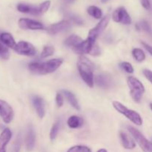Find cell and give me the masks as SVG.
<instances>
[{
    "label": "cell",
    "mask_w": 152,
    "mask_h": 152,
    "mask_svg": "<svg viewBox=\"0 0 152 152\" xmlns=\"http://www.w3.org/2000/svg\"><path fill=\"white\" fill-rule=\"evenodd\" d=\"M77 68L80 77L87 86L90 88L94 87V65L93 62L88 59L84 55L80 56L77 62Z\"/></svg>",
    "instance_id": "cell-1"
},
{
    "label": "cell",
    "mask_w": 152,
    "mask_h": 152,
    "mask_svg": "<svg viewBox=\"0 0 152 152\" xmlns=\"http://www.w3.org/2000/svg\"><path fill=\"white\" fill-rule=\"evenodd\" d=\"M62 62V59H53L42 63L34 62L28 65V69L33 74L45 75L54 72L61 66Z\"/></svg>",
    "instance_id": "cell-2"
},
{
    "label": "cell",
    "mask_w": 152,
    "mask_h": 152,
    "mask_svg": "<svg viewBox=\"0 0 152 152\" xmlns=\"http://www.w3.org/2000/svg\"><path fill=\"white\" fill-rule=\"evenodd\" d=\"M127 83L130 88V95L132 99L137 103L140 102L142 94L145 92V87L143 85L134 77H129L127 79Z\"/></svg>",
    "instance_id": "cell-3"
},
{
    "label": "cell",
    "mask_w": 152,
    "mask_h": 152,
    "mask_svg": "<svg viewBox=\"0 0 152 152\" xmlns=\"http://www.w3.org/2000/svg\"><path fill=\"white\" fill-rule=\"evenodd\" d=\"M113 106L119 113L127 117L130 121L136 124L137 126H141L142 124V117L135 111L129 109L127 107L125 106L124 105H123L120 102H117V101L113 102Z\"/></svg>",
    "instance_id": "cell-4"
},
{
    "label": "cell",
    "mask_w": 152,
    "mask_h": 152,
    "mask_svg": "<svg viewBox=\"0 0 152 152\" xmlns=\"http://www.w3.org/2000/svg\"><path fill=\"white\" fill-rule=\"evenodd\" d=\"M127 129L144 152H152V142L146 139L139 130L133 126H127Z\"/></svg>",
    "instance_id": "cell-5"
},
{
    "label": "cell",
    "mask_w": 152,
    "mask_h": 152,
    "mask_svg": "<svg viewBox=\"0 0 152 152\" xmlns=\"http://www.w3.org/2000/svg\"><path fill=\"white\" fill-rule=\"evenodd\" d=\"M109 15H106L105 16H104V17L101 19L100 22H99L94 28H92V29L89 31L88 39H89L91 40V41L96 42V39L98 38V37L103 32L104 30L106 28L108 23H109Z\"/></svg>",
    "instance_id": "cell-6"
},
{
    "label": "cell",
    "mask_w": 152,
    "mask_h": 152,
    "mask_svg": "<svg viewBox=\"0 0 152 152\" xmlns=\"http://www.w3.org/2000/svg\"><path fill=\"white\" fill-rule=\"evenodd\" d=\"M13 50L17 53L23 56H34L37 54L35 47L31 43L26 41H20L16 45Z\"/></svg>",
    "instance_id": "cell-7"
},
{
    "label": "cell",
    "mask_w": 152,
    "mask_h": 152,
    "mask_svg": "<svg viewBox=\"0 0 152 152\" xmlns=\"http://www.w3.org/2000/svg\"><path fill=\"white\" fill-rule=\"evenodd\" d=\"M112 19L115 22L123 24V25H130L132 23L130 15L123 7H118L114 10L112 14Z\"/></svg>",
    "instance_id": "cell-8"
},
{
    "label": "cell",
    "mask_w": 152,
    "mask_h": 152,
    "mask_svg": "<svg viewBox=\"0 0 152 152\" xmlns=\"http://www.w3.org/2000/svg\"><path fill=\"white\" fill-rule=\"evenodd\" d=\"M0 117L4 123H10L14 117V112L12 107L5 101L0 99Z\"/></svg>",
    "instance_id": "cell-9"
},
{
    "label": "cell",
    "mask_w": 152,
    "mask_h": 152,
    "mask_svg": "<svg viewBox=\"0 0 152 152\" xmlns=\"http://www.w3.org/2000/svg\"><path fill=\"white\" fill-rule=\"evenodd\" d=\"M19 28L23 30H42L44 25L38 21L27 18H22L18 22Z\"/></svg>",
    "instance_id": "cell-10"
},
{
    "label": "cell",
    "mask_w": 152,
    "mask_h": 152,
    "mask_svg": "<svg viewBox=\"0 0 152 152\" xmlns=\"http://www.w3.org/2000/svg\"><path fill=\"white\" fill-rule=\"evenodd\" d=\"M70 28H71V22L68 20H62L50 25L47 28V32L51 35H55L59 33L68 31Z\"/></svg>",
    "instance_id": "cell-11"
},
{
    "label": "cell",
    "mask_w": 152,
    "mask_h": 152,
    "mask_svg": "<svg viewBox=\"0 0 152 152\" xmlns=\"http://www.w3.org/2000/svg\"><path fill=\"white\" fill-rule=\"evenodd\" d=\"M95 43L96 42H94L91 41V40L87 38L86 40H84L82 42H80V44L76 45L75 47L73 48V50L76 53L81 55V56L86 54V53H89L90 54L92 48H93L94 45Z\"/></svg>",
    "instance_id": "cell-12"
},
{
    "label": "cell",
    "mask_w": 152,
    "mask_h": 152,
    "mask_svg": "<svg viewBox=\"0 0 152 152\" xmlns=\"http://www.w3.org/2000/svg\"><path fill=\"white\" fill-rule=\"evenodd\" d=\"M16 8L21 13H28V14L35 15V16L43 14L42 12L40 4L38 6H35L33 5V4H25V3H19V4H17Z\"/></svg>",
    "instance_id": "cell-13"
},
{
    "label": "cell",
    "mask_w": 152,
    "mask_h": 152,
    "mask_svg": "<svg viewBox=\"0 0 152 152\" xmlns=\"http://www.w3.org/2000/svg\"><path fill=\"white\" fill-rule=\"evenodd\" d=\"M95 83L99 87L103 88H108L112 86V79L108 74H99L95 78Z\"/></svg>",
    "instance_id": "cell-14"
},
{
    "label": "cell",
    "mask_w": 152,
    "mask_h": 152,
    "mask_svg": "<svg viewBox=\"0 0 152 152\" xmlns=\"http://www.w3.org/2000/svg\"><path fill=\"white\" fill-rule=\"evenodd\" d=\"M32 102L39 118H43L45 114V102L42 98L38 96H34L32 98Z\"/></svg>",
    "instance_id": "cell-15"
},
{
    "label": "cell",
    "mask_w": 152,
    "mask_h": 152,
    "mask_svg": "<svg viewBox=\"0 0 152 152\" xmlns=\"http://www.w3.org/2000/svg\"><path fill=\"white\" fill-rule=\"evenodd\" d=\"M120 138L123 146L126 149H134L136 147V143L134 140L125 132L120 131Z\"/></svg>",
    "instance_id": "cell-16"
},
{
    "label": "cell",
    "mask_w": 152,
    "mask_h": 152,
    "mask_svg": "<svg viewBox=\"0 0 152 152\" xmlns=\"http://www.w3.org/2000/svg\"><path fill=\"white\" fill-rule=\"evenodd\" d=\"M12 133L9 129H4L0 134V152H6V146L11 139Z\"/></svg>",
    "instance_id": "cell-17"
},
{
    "label": "cell",
    "mask_w": 152,
    "mask_h": 152,
    "mask_svg": "<svg viewBox=\"0 0 152 152\" xmlns=\"http://www.w3.org/2000/svg\"><path fill=\"white\" fill-rule=\"evenodd\" d=\"M36 137L34 133V129L32 126H30L28 127V133L26 135V139H25V144H26V148L28 151H31L34 149V145H35Z\"/></svg>",
    "instance_id": "cell-18"
},
{
    "label": "cell",
    "mask_w": 152,
    "mask_h": 152,
    "mask_svg": "<svg viewBox=\"0 0 152 152\" xmlns=\"http://www.w3.org/2000/svg\"><path fill=\"white\" fill-rule=\"evenodd\" d=\"M0 41L5 46L13 49L16 45L14 38L10 33H2L0 34Z\"/></svg>",
    "instance_id": "cell-19"
},
{
    "label": "cell",
    "mask_w": 152,
    "mask_h": 152,
    "mask_svg": "<svg viewBox=\"0 0 152 152\" xmlns=\"http://www.w3.org/2000/svg\"><path fill=\"white\" fill-rule=\"evenodd\" d=\"M62 93L63 94V95L65 96V97L66 98V99L68 100V102H69L71 105V106L73 108H74L77 110H80V106L79 105V102L77 101V98L74 96V94H73L71 91L67 90H62Z\"/></svg>",
    "instance_id": "cell-20"
},
{
    "label": "cell",
    "mask_w": 152,
    "mask_h": 152,
    "mask_svg": "<svg viewBox=\"0 0 152 152\" xmlns=\"http://www.w3.org/2000/svg\"><path fill=\"white\" fill-rule=\"evenodd\" d=\"M68 126L71 129H79L83 126V119L79 116H71L68 120Z\"/></svg>",
    "instance_id": "cell-21"
},
{
    "label": "cell",
    "mask_w": 152,
    "mask_h": 152,
    "mask_svg": "<svg viewBox=\"0 0 152 152\" xmlns=\"http://www.w3.org/2000/svg\"><path fill=\"white\" fill-rule=\"evenodd\" d=\"M83 40L80 38V37L77 35H71L69 37L66 39L64 42V45L67 47H75L76 45H77L78 44H80V42H82Z\"/></svg>",
    "instance_id": "cell-22"
},
{
    "label": "cell",
    "mask_w": 152,
    "mask_h": 152,
    "mask_svg": "<svg viewBox=\"0 0 152 152\" xmlns=\"http://www.w3.org/2000/svg\"><path fill=\"white\" fill-rule=\"evenodd\" d=\"M87 12L90 16H91L92 17L95 18V19H99L102 18V12L100 8H99L98 7L94 5H91L90 7H88Z\"/></svg>",
    "instance_id": "cell-23"
},
{
    "label": "cell",
    "mask_w": 152,
    "mask_h": 152,
    "mask_svg": "<svg viewBox=\"0 0 152 152\" xmlns=\"http://www.w3.org/2000/svg\"><path fill=\"white\" fill-rule=\"evenodd\" d=\"M137 30H142V31H145V33L148 34L149 35L152 36V29L150 27L149 24L146 22V21H141V22H138L137 24Z\"/></svg>",
    "instance_id": "cell-24"
},
{
    "label": "cell",
    "mask_w": 152,
    "mask_h": 152,
    "mask_svg": "<svg viewBox=\"0 0 152 152\" xmlns=\"http://www.w3.org/2000/svg\"><path fill=\"white\" fill-rule=\"evenodd\" d=\"M132 55L137 62H142L145 59V54L142 49L134 48L132 50Z\"/></svg>",
    "instance_id": "cell-25"
},
{
    "label": "cell",
    "mask_w": 152,
    "mask_h": 152,
    "mask_svg": "<svg viewBox=\"0 0 152 152\" xmlns=\"http://www.w3.org/2000/svg\"><path fill=\"white\" fill-rule=\"evenodd\" d=\"M55 51L54 48L52 47V46H45L43 48V50L42 51L41 55H40V57L42 59H45V58H47L48 56H52L53 54Z\"/></svg>",
    "instance_id": "cell-26"
},
{
    "label": "cell",
    "mask_w": 152,
    "mask_h": 152,
    "mask_svg": "<svg viewBox=\"0 0 152 152\" xmlns=\"http://www.w3.org/2000/svg\"><path fill=\"white\" fill-rule=\"evenodd\" d=\"M65 16L68 17V19L71 21L73 23L76 24V25H82L83 24V21L80 16H78L77 15L74 14V13H68L65 14Z\"/></svg>",
    "instance_id": "cell-27"
},
{
    "label": "cell",
    "mask_w": 152,
    "mask_h": 152,
    "mask_svg": "<svg viewBox=\"0 0 152 152\" xmlns=\"http://www.w3.org/2000/svg\"><path fill=\"white\" fill-rule=\"evenodd\" d=\"M67 152H92L88 147L86 145H74L68 150Z\"/></svg>",
    "instance_id": "cell-28"
},
{
    "label": "cell",
    "mask_w": 152,
    "mask_h": 152,
    "mask_svg": "<svg viewBox=\"0 0 152 152\" xmlns=\"http://www.w3.org/2000/svg\"><path fill=\"white\" fill-rule=\"evenodd\" d=\"M10 56L8 49L5 45L0 41V57L4 59H8Z\"/></svg>",
    "instance_id": "cell-29"
},
{
    "label": "cell",
    "mask_w": 152,
    "mask_h": 152,
    "mask_svg": "<svg viewBox=\"0 0 152 152\" xmlns=\"http://www.w3.org/2000/svg\"><path fill=\"white\" fill-rule=\"evenodd\" d=\"M59 123H56L55 124L53 125V126L51 127V129H50V138L51 140H53L56 139V136L58 134V132H59Z\"/></svg>",
    "instance_id": "cell-30"
},
{
    "label": "cell",
    "mask_w": 152,
    "mask_h": 152,
    "mask_svg": "<svg viewBox=\"0 0 152 152\" xmlns=\"http://www.w3.org/2000/svg\"><path fill=\"white\" fill-rule=\"evenodd\" d=\"M120 68L123 70H124L125 71H126L127 73L129 74H132L134 72V68L132 65V64L129 63L128 62H123L120 64Z\"/></svg>",
    "instance_id": "cell-31"
},
{
    "label": "cell",
    "mask_w": 152,
    "mask_h": 152,
    "mask_svg": "<svg viewBox=\"0 0 152 152\" xmlns=\"http://www.w3.org/2000/svg\"><path fill=\"white\" fill-rule=\"evenodd\" d=\"M21 142H22V139H21L20 135H19V136L16 137L14 143H13V148H12L11 152H19V150H20Z\"/></svg>",
    "instance_id": "cell-32"
},
{
    "label": "cell",
    "mask_w": 152,
    "mask_h": 152,
    "mask_svg": "<svg viewBox=\"0 0 152 152\" xmlns=\"http://www.w3.org/2000/svg\"><path fill=\"white\" fill-rule=\"evenodd\" d=\"M56 105H58V107H62V105H63L64 97L63 96H62V94H61L60 93L56 94Z\"/></svg>",
    "instance_id": "cell-33"
},
{
    "label": "cell",
    "mask_w": 152,
    "mask_h": 152,
    "mask_svg": "<svg viewBox=\"0 0 152 152\" xmlns=\"http://www.w3.org/2000/svg\"><path fill=\"white\" fill-rule=\"evenodd\" d=\"M100 53H101L100 49H99V48L98 47L97 45L95 43V44L94 45L93 48H92L90 54L92 55V56H98V55H99Z\"/></svg>",
    "instance_id": "cell-34"
},
{
    "label": "cell",
    "mask_w": 152,
    "mask_h": 152,
    "mask_svg": "<svg viewBox=\"0 0 152 152\" xmlns=\"http://www.w3.org/2000/svg\"><path fill=\"white\" fill-rule=\"evenodd\" d=\"M142 72H143V74L145 77V78L152 84V71L148 69H144Z\"/></svg>",
    "instance_id": "cell-35"
},
{
    "label": "cell",
    "mask_w": 152,
    "mask_h": 152,
    "mask_svg": "<svg viewBox=\"0 0 152 152\" xmlns=\"http://www.w3.org/2000/svg\"><path fill=\"white\" fill-rule=\"evenodd\" d=\"M141 4L146 10H149L151 8V1H150V0H141Z\"/></svg>",
    "instance_id": "cell-36"
},
{
    "label": "cell",
    "mask_w": 152,
    "mask_h": 152,
    "mask_svg": "<svg viewBox=\"0 0 152 152\" xmlns=\"http://www.w3.org/2000/svg\"><path fill=\"white\" fill-rule=\"evenodd\" d=\"M141 44H142V46L145 48V50H146L147 51H148V53H149L152 56V46L149 45L147 44V43H145V42H141Z\"/></svg>",
    "instance_id": "cell-37"
},
{
    "label": "cell",
    "mask_w": 152,
    "mask_h": 152,
    "mask_svg": "<svg viewBox=\"0 0 152 152\" xmlns=\"http://www.w3.org/2000/svg\"><path fill=\"white\" fill-rule=\"evenodd\" d=\"M62 1H63L65 4H71V3H73L74 1H75V0H62Z\"/></svg>",
    "instance_id": "cell-38"
},
{
    "label": "cell",
    "mask_w": 152,
    "mask_h": 152,
    "mask_svg": "<svg viewBox=\"0 0 152 152\" xmlns=\"http://www.w3.org/2000/svg\"><path fill=\"white\" fill-rule=\"evenodd\" d=\"M97 152H108V151H107L105 149H104V148H102V149L98 150Z\"/></svg>",
    "instance_id": "cell-39"
},
{
    "label": "cell",
    "mask_w": 152,
    "mask_h": 152,
    "mask_svg": "<svg viewBox=\"0 0 152 152\" xmlns=\"http://www.w3.org/2000/svg\"><path fill=\"white\" fill-rule=\"evenodd\" d=\"M101 1H102V3H106L107 1H109V0H101Z\"/></svg>",
    "instance_id": "cell-40"
},
{
    "label": "cell",
    "mask_w": 152,
    "mask_h": 152,
    "mask_svg": "<svg viewBox=\"0 0 152 152\" xmlns=\"http://www.w3.org/2000/svg\"><path fill=\"white\" fill-rule=\"evenodd\" d=\"M150 108H151V110L152 111V103L150 104Z\"/></svg>",
    "instance_id": "cell-41"
}]
</instances>
